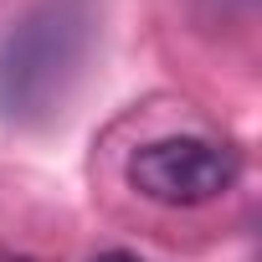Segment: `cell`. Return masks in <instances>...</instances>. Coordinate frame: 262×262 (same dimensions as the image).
I'll return each mask as SVG.
<instances>
[{
	"label": "cell",
	"instance_id": "cell-2",
	"mask_svg": "<svg viewBox=\"0 0 262 262\" xmlns=\"http://www.w3.org/2000/svg\"><path fill=\"white\" fill-rule=\"evenodd\" d=\"M236 170H242V160H236L231 144L195 139V134H170V139H155V144L134 149L128 185L155 206L180 211V206H206V201L226 195Z\"/></svg>",
	"mask_w": 262,
	"mask_h": 262
},
{
	"label": "cell",
	"instance_id": "cell-1",
	"mask_svg": "<svg viewBox=\"0 0 262 262\" xmlns=\"http://www.w3.org/2000/svg\"><path fill=\"white\" fill-rule=\"evenodd\" d=\"M93 31V0H36L0 36V118L16 128L52 123L88 67Z\"/></svg>",
	"mask_w": 262,
	"mask_h": 262
},
{
	"label": "cell",
	"instance_id": "cell-3",
	"mask_svg": "<svg viewBox=\"0 0 262 262\" xmlns=\"http://www.w3.org/2000/svg\"><path fill=\"white\" fill-rule=\"evenodd\" d=\"M93 262H139V257H134V252H98Z\"/></svg>",
	"mask_w": 262,
	"mask_h": 262
}]
</instances>
